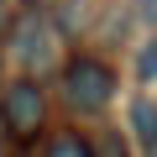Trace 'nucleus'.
I'll use <instances>...</instances> for the list:
<instances>
[{"mask_svg":"<svg viewBox=\"0 0 157 157\" xmlns=\"http://www.w3.org/2000/svg\"><path fill=\"white\" fill-rule=\"evenodd\" d=\"M136 78H141V84H157V42H147L136 52Z\"/></svg>","mask_w":157,"mask_h":157,"instance_id":"nucleus-5","label":"nucleus"},{"mask_svg":"<svg viewBox=\"0 0 157 157\" xmlns=\"http://www.w3.org/2000/svg\"><path fill=\"white\" fill-rule=\"evenodd\" d=\"M0 121H6L11 136H32L37 121H42V89L26 84V78H21V84H11L6 100H0Z\"/></svg>","mask_w":157,"mask_h":157,"instance_id":"nucleus-2","label":"nucleus"},{"mask_svg":"<svg viewBox=\"0 0 157 157\" xmlns=\"http://www.w3.org/2000/svg\"><path fill=\"white\" fill-rule=\"evenodd\" d=\"M16 58L21 63H37V68L52 58V37H47V26H37V16H26L16 26Z\"/></svg>","mask_w":157,"mask_h":157,"instance_id":"nucleus-3","label":"nucleus"},{"mask_svg":"<svg viewBox=\"0 0 157 157\" xmlns=\"http://www.w3.org/2000/svg\"><path fill=\"white\" fill-rule=\"evenodd\" d=\"M47 157H94V152H89V141L63 136V141H52V152H47Z\"/></svg>","mask_w":157,"mask_h":157,"instance_id":"nucleus-6","label":"nucleus"},{"mask_svg":"<svg viewBox=\"0 0 157 157\" xmlns=\"http://www.w3.org/2000/svg\"><path fill=\"white\" fill-rule=\"evenodd\" d=\"M131 126H136V136H141L147 147H157V105H152V100H136V105H131Z\"/></svg>","mask_w":157,"mask_h":157,"instance_id":"nucleus-4","label":"nucleus"},{"mask_svg":"<svg viewBox=\"0 0 157 157\" xmlns=\"http://www.w3.org/2000/svg\"><path fill=\"white\" fill-rule=\"evenodd\" d=\"M0 11H6V0H0Z\"/></svg>","mask_w":157,"mask_h":157,"instance_id":"nucleus-7","label":"nucleus"},{"mask_svg":"<svg viewBox=\"0 0 157 157\" xmlns=\"http://www.w3.org/2000/svg\"><path fill=\"white\" fill-rule=\"evenodd\" d=\"M63 89H68V105L73 110H105L110 94H115V73L100 58H73L63 68Z\"/></svg>","mask_w":157,"mask_h":157,"instance_id":"nucleus-1","label":"nucleus"}]
</instances>
